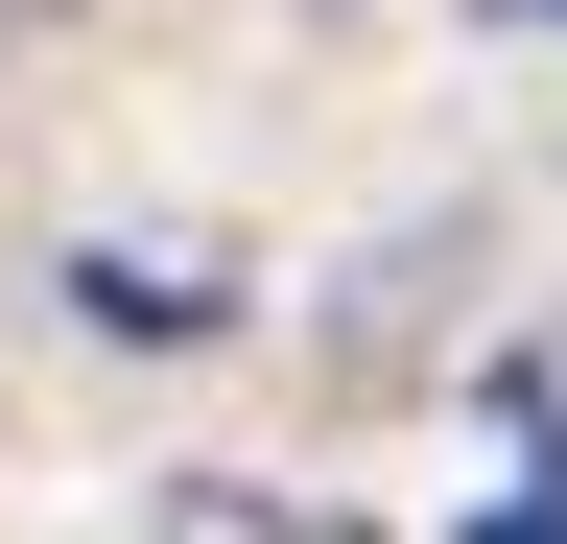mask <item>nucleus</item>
Listing matches in <instances>:
<instances>
[{
	"label": "nucleus",
	"instance_id": "nucleus-1",
	"mask_svg": "<svg viewBox=\"0 0 567 544\" xmlns=\"http://www.w3.org/2000/svg\"><path fill=\"white\" fill-rule=\"evenodd\" d=\"M71 308H95L118 356H166V331L237 308V260H213V237H71Z\"/></svg>",
	"mask_w": 567,
	"mask_h": 544
},
{
	"label": "nucleus",
	"instance_id": "nucleus-2",
	"mask_svg": "<svg viewBox=\"0 0 567 544\" xmlns=\"http://www.w3.org/2000/svg\"><path fill=\"white\" fill-rule=\"evenodd\" d=\"M142 544H379V521H354V497H284V473H166Z\"/></svg>",
	"mask_w": 567,
	"mask_h": 544
},
{
	"label": "nucleus",
	"instance_id": "nucleus-3",
	"mask_svg": "<svg viewBox=\"0 0 567 544\" xmlns=\"http://www.w3.org/2000/svg\"><path fill=\"white\" fill-rule=\"evenodd\" d=\"M71 24H95V0H0V72H48V48H71Z\"/></svg>",
	"mask_w": 567,
	"mask_h": 544
},
{
	"label": "nucleus",
	"instance_id": "nucleus-4",
	"mask_svg": "<svg viewBox=\"0 0 567 544\" xmlns=\"http://www.w3.org/2000/svg\"><path fill=\"white\" fill-rule=\"evenodd\" d=\"M473 544H567V497H496V521H473Z\"/></svg>",
	"mask_w": 567,
	"mask_h": 544
}]
</instances>
